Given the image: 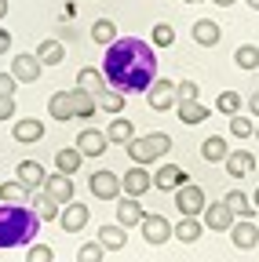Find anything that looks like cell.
<instances>
[{"instance_id": "6da1fadb", "label": "cell", "mask_w": 259, "mask_h": 262, "mask_svg": "<svg viewBox=\"0 0 259 262\" xmlns=\"http://www.w3.org/2000/svg\"><path fill=\"white\" fill-rule=\"evenodd\" d=\"M106 84L121 95H143L157 80V55L139 37H117L103 55Z\"/></svg>"}, {"instance_id": "7a4b0ae2", "label": "cell", "mask_w": 259, "mask_h": 262, "mask_svg": "<svg viewBox=\"0 0 259 262\" xmlns=\"http://www.w3.org/2000/svg\"><path fill=\"white\" fill-rule=\"evenodd\" d=\"M41 229V215L29 204H0V248L33 244Z\"/></svg>"}, {"instance_id": "3957f363", "label": "cell", "mask_w": 259, "mask_h": 262, "mask_svg": "<svg viewBox=\"0 0 259 262\" xmlns=\"http://www.w3.org/2000/svg\"><path fill=\"white\" fill-rule=\"evenodd\" d=\"M124 149H128V157H132L135 164L146 168L150 160H161L172 149V135H165V131H150V135H143V139H132Z\"/></svg>"}, {"instance_id": "277c9868", "label": "cell", "mask_w": 259, "mask_h": 262, "mask_svg": "<svg viewBox=\"0 0 259 262\" xmlns=\"http://www.w3.org/2000/svg\"><path fill=\"white\" fill-rule=\"evenodd\" d=\"M175 208H179V215H186V219H201L205 208H208V196H205L201 186L186 182V186L175 189Z\"/></svg>"}, {"instance_id": "5b68a950", "label": "cell", "mask_w": 259, "mask_h": 262, "mask_svg": "<svg viewBox=\"0 0 259 262\" xmlns=\"http://www.w3.org/2000/svg\"><path fill=\"white\" fill-rule=\"evenodd\" d=\"M172 237H175V226H172L165 215H146V219H143V241H146V244L161 248V244H168Z\"/></svg>"}, {"instance_id": "8992f818", "label": "cell", "mask_w": 259, "mask_h": 262, "mask_svg": "<svg viewBox=\"0 0 259 262\" xmlns=\"http://www.w3.org/2000/svg\"><path fill=\"white\" fill-rule=\"evenodd\" d=\"M146 98H150V106H153L157 113H165V110L179 106V98H175V84H172L168 77H157V80H153V88L146 91Z\"/></svg>"}, {"instance_id": "52a82bcc", "label": "cell", "mask_w": 259, "mask_h": 262, "mask_svg": "<svg viewBox=\"0 0 259 262\" xmlns=\"http://www.w3.org/2000/svg\"><path fill=\"white\" fill-rule=\"evenodd\" d=\"M121 186H124V196H135V201H139L143 193H150V189H153V175L143 168V164H135V168H128V171H124Z\"/></svg>"}, {"instance_id": "ba28073f", "label": "cell", "mask_w": 259, "mask_h": 262, "mask_svg": "<svg viewBox=\"0 0 259 262\" xmlns=\"http://www.w3.org/2000/svg\"><path fill=\"white\" fill-rule=\"evenodd\" d=\"M88 189L99 196V201H113V196H117L124 186H121V175H113V171H106V168H103V171H91Z\"/></svg>"}, {"instance_id": "9c48e42d", "label": "cell", "mask_w": 259, "mask_h": 262, "mask_svg": "<svg viewBox=\"0 0 259 262\" xmlns=\"http://www.w3.org/2000/svg\"><path fill=\"white\" fill-rule=\"evenodd\" d=\"M234 222H237V215L226 208V201H212V204L205 208V226L215 229V233H230Z\"/></svg>"}, {"instance_id": "30bf717a", "label": "cell", "mask_w": 259, "mask_h": 262, "mask_svg": "<svg viewBox=\"0 0 259 262\" xmlns=\"http://www.w3.org/2000/svg\"><path fill=\"white\" fill-rule=\"evenodd\" d=\"M41 70H44V62H41L37 55H15V58H11V77H15L18 84L41 80Z\"/></svg>"}, {"instance_id": "8fae6325", "label": "cell", "mask_w": 259, "mask_h": 262, "mask_svg": "<svg viewBox=\"0 0 259 262\" xmlns=\"http://www.w3.org/2000/svg\"><path fill=\"white\" fill-rule=\"evenodd\" d=\"M44 193L51 196L58 208H66V204H73V179H70V175H62V171H55V175H48Z\"/></svg>"}, {"instance_id": "7c38bea8", "label": "cell", "mask_w": 259, "mask_h": 262, "mask_svg": "<svg viewBox=\"0 0 259 262\" xmlns=\"http://www.w3.org/2000/svg\"><path fill=\"white\" fill-rule=\"evenodd\" d=\"M106 146H110V139H106V131H99V127H84L77 135V149L84 157H103Z\"/></svg>"}, {"instance_id": "4fadbf2b", "label": "cell", "mask_w": 259, "mask_h": 262, "mask_svg": "<svg viewBox=\"0 0 259 262\" xmlns=\"http://www.w3.org/2000/svg\"><path fill=\"white\" fill-rule=\"evenodd\" d=\"M230 241H234V248L252 251V248L259 244V226H255L252 219H237V222L230 226Z\"/></svg>"}, {"instance_id": "5bb4252c", "label": "cell", "mask_w": 259, "mask_h": 262, "mask_svg": "<svg viewBox=\"0 0 259 262\" xmlns=\"http://www.w3.org/2000/svg\"><path fill=\"white\" fill-rule=\"evenodd\" d=\"M15 179H18L26 189H44V182H48V171L41 168V160H18V168H15Z\"/></svg>"}, {"instance_id": "9a60e30c", "label": "cell", "mask_w": 259, "mask_h": 262, "mask_svg": "<svg viewBox=\"0 0 259 262\" xmlns=\"http://www.w3.org/2000/svg\"><path fill=\"white\" fill-rule=\"evenodd\" d=\"M88 219H91V211L84 208V204H66V208H62V215H58V226L62 229H66V233H81V229L88 226Z\"/></svg>"}, {"instance_id": "2e32d148", "label": "cell", "mask_w": 259, "mask_h": 262, "mask_svg": "<svg viewBox=\"0 0 259 262\" xmlns=\"http://www.w3.org/2000/svg\"><path fill=\"white\" fill-rule=\"evenodd\" d=\"M143 219H146V211H143V204L135 201V196H121L117 201V222L128 229V226H143Z\"/></svg>"}, {"instance_id": "e0dca14e", "label": "cell", "mask_w": 259, "mask_h": 262, "mask_svg": "<svg viewBox=\"0 0 259 262\" xmlns=\"http://www.w3.org/2000/svg\"><path fill=\"white\" fill-rule=\"evenodd\" d=\"M48 113H51V120H58V124L73 120V117H77V113H73V95H70V91H55V95L48 98Z\"/></svg>"}, {"instance_id": "ac0fdd59", "label": "cell", "mask_w": 259, "mask_h": 262, "mask_svg": "<svg viewBox=\"0 0 259 262\" xmlns=\"http://www.w3.org/2000/svg\"><path fill=\"white\" fill-rule=\"evenodd\" d=\"M99 244H103L106 251H121V248H128V229H124L121 222H106V226H99Z\"/></svg>"}, {"instance_id": "d6986e66", "label": "cell", "mask_w": 259, "mask_h": 262, "mask_svg": "<svg viewBox=\"0 0 259 262\" xmlns=\"http://www.w3.org/2000/svg\"><path fill=\"white\" fill-rule=\"evenodd\" d=\"M153 186L157 189H179V186H186V171L179 164H161L157 175H153Z\"/></svg>"}, {"instance_id": "ffe728a7", "label": "cell", "mask_w": 259, "mask_h": 262, "mask_svg": "<svg viewBox=\"0 0 259 262\" xmlns=\"http://www.w3.org/2000/svg\"><path fill=\"white\" fill-rule=\"evenodd\" d=\"M77 88H84L88 95H95V98H99L110 84H106V73L103 70H95V66H84V70L77 73Z\"/></svg>"}, {"instance_id": "44dd1931", "label": "cell", "mask_w": 259, "mask_h": 262, "mask_svg": "<svg viewBox=\"0 0 259 262\" xmlns=\"http://www.w3.org/2000/svg\"><path fill=\"white\" fill-rule=\"evenodd\" d=\"M226 171H230V179H245L255 171V157L248 149H234L230 157H226Z\"/></svg>"}, {"instance_id": "7402d4cb", "label": "cell", "mask_w": 259, "mask_h": 262, "mask_svg": "<svg viewBox=\"0 0 259 262\" xmlns=\"http://www.w3.org/2000/svg\"><path fill=\"white\" fill-rule=\"evenodd\" d=\"M190 33H193V40H197L201 48H215V44H219V37H223V33H219V26H215L212 18H197Z\"/></svg>"}, {"instance_id": "603a6c76", "label": "cell", "mask_w": 259, "mask_h": 262, "mask_svg": "<svg viewBox=\"0 0 259 262\" xmlns=\"http://www.w3.org/2000/svg\"><path fill=\"white\" fill-rule=\"evenodd\" d=\"M70 95H73V113H77L81 120H91V117H95V110H99V98L88 95L84 88H73Z\"/></svg>"}, {"instance_id": "cb8c5ba5", "label": "cell", "mask_w": 259, "mask_h": 262, "mask_svg": "<svg viewBox=\"0 0 259 262\" xmlns=\"http://www.w3.org/2000/svg\"><path fill=\"white\" fill-rule=\"evenodd\" d=\"M11 135H15L18 142H41V139H44V124H41V120H33V117L15 120V131H11Z\"/></svg>"}, {"instance_id": "d4e9b609", "label": "cell", "mask_w": 259, "mask_h": 262, "mask_svg": "<svg viewBox=\"0 0 259 262\" xmlns=\"http://www.w3.org/2000/svg\"><path fill=\"white\" fill-rule=\"evenodd\" d=\"M29 208H33V211L41 215V222H48V219H58V215H62V208L51 201V196H48L44 189H37L33 196H29Z\"/></svg>"}, {"instance_id": "484cf974", "label": "cell", "mask_w": 259, "mask_h": 262, "mask_svg": "<svg viewBox=\"0 0 259 262\" xmlns=\"http://www.w3.org/2000/svg\"><path fill=\"white\" fill-rule=\"evenodd\" d=\"M106 139L113 142V146H128L135 139V127H132V120H124V117H113V124L106 127Z\"/></svg>"}, {"instance_id": "4316f807", "label": "cell", "mask_w": 259, "mask_h": 262, "mask_svg": "<svg viewBox=\"0 0 259 262\" xmlns=\"http://www.w3.org/2000/svg\"><path fill=\"white\" fill-rule=\"evenodd\" d=\"M81 164H84V153L73 146V149H58L55 153V171H62V175H70L73 179V171L81 168Z\"/></svg>"}, {"instance_id": "83f0119b", "label": "cell", "mask_w": 259, "mask_h": 262, "mask_svg": "<svg viewBox=\"0 0 259 262\" xmlns=\"http://www.w3.org/2000/svg\"><path fill=\"white\" fill-rule=\"evenodd\" d=\"M223 201H226V208H230L237 219H255V204L248 201V196H245L241 189H230V193L223 196Z\"/></svg>"}, {"instance_id": "f1b7e54d", "label": "cell", "mask_w": 259, "mask_h": 262, "mask_svg": "<svg viewBox=\"0 0 259 262\" xmlns=\"http://www.w3.org/2000/svg\"><path fill=\"white\" fill-rule=\"evenodd\" d=\"M201 229H205V222L201 219H179L175 222V241H183V244H193V241H201Z\"/></svg>"}, {"instance_id": "f546056e", "label": "cell", "mask_w": 259, "mask_h": 262, "mask_svg": "<svg viewBox=\"0 0 259 262\" xmlns=\"http://www.w3.org/2000/svg\"><path fill=\"white\" fill-rule=\"evenodd\" d=\"M175 113H179L183 124H201V120H208V106H205V102H179Z\"/></svg>"}, {"instance_id": "4dcf8cb0", "label": "cell", "mask_w": 259, "mask_h": 262, "mask_svg": "<svg viewBox=\"0 0 259 262\" xmlns=\"http://www.w3.org/2000/svg\"><path fill=\"white\" fill-rule=\"evenodd\" d=\"M26 186L18 182V179H11V182H0V204H26Z\"/></svg>"}, {"instance_id": "1f68e13d", "label": "cell", "mask_w": 259, "mask_h": 262, "mask_svg": "<svg viewBox=\"0 0 259 262\" xmlns=\"http://www.w3.org/2000/svg\"><path fill=\"white\" fill-rule=\"evenodd\" d=\"M234 62H237V70H245V73L259 70V48H255V44H241V48L234 51Z\"/></svg>"}, {"instance_id": "d6a6232c", "label": "cell", "mask_w": 259, "mask_h": 262, "mask_svg": "<svg viewBox=\"0 0 259 262\" xmlns=\"http://www.w3.org/2000/svg\"><path fill=\"white\" fill-rule=\"evenodd\" d=\"M37 58L44 66H58L62 58H66V48H62L58 40H44V44H37Z\"/></svg>"}, {"instance_id": "836d02e7", "label": "cell", "mask_w": 259, "mask_h": 262, "mask_svg": "<svg viewBox=\"0 0 259 262\" xmlns=\"http://www.w3.org/2000/svg\"><path fill=\"white\" fill-rule=\"evenodd\" d=\"M201 157H205V160H226V157H230V149H226V139H223V135L205 139V142H201Z\"/></svg>"}, {"instance_id": "e575fe53", "label": "cell", "mask_w": 259, "mask_h": 262, "mask_svg": "<svg viewBox=\"0 0 259 262\" xmlns=\"http://www.w3.org/2000/svg\"><path fill=\"white\" fill-rule=\"evenodd\" d=\"M91 40L110 48V44L117 40V26H113V18H99V22H95V26H91Z\"/></svg>"}, {"instance_id": "d590c367", "label": "cell", "mask_w": 259, "mask_h": 262, "mask_svg": "<svg viewBox=\"0 0 259 262\" xmlns=\"http://www.w3.org/2000/svg\"><path fill=\"white\" fill-rule=\"evenodd\" d=\"M99 110H106V113H113V117H117V113L124 110V95H121V91H113V88H106V91L99 95Z\"/></svg>"}, {"instance_id": "8d00e7d4", "label": "cell", "mask_w": 259, "mask_h": 262, "mask_svg": "<svg viewBox=\"0 0 259 262\" xmlns=\"http://www.w3.org/2000/svg\"><path fill=\"white\" fill-rule=\"evenodd\" d=\"M215 110L226 113V117H237V113H241V95H237V91H223L219 102H215Z\"/></svg>"}, {"instance_id": "74e56055", "label": "cell", "mask_w": 259, "mask_h": 262, "mask_svg": "<svg viewBox=\"0 0 259 262\" xmlns=\"http://www.w3.org/2000/svg\"><path fill=\"white\" fill-rule=\"evenodd\" d=\"M103 255H106V248L99 241H88L77 248V262H103Z\"/></svg>"}, {"instance_id": "f35d334b", "label": "cell", "mask_w": 259, "mask_h": 262, "mask_svg": "<svg viewBox=\"0 0 259 262\" xmlns=\"http://www.w3.org/2000/svg\"><path fill=\"white\" fill-rule=\"evenodd\" d=\"M153 44H157V48H172V44H175V29H172L168 22H157V26H153Z\"/></svg>"}, {"instance_id": "ab89813d", "label": "cell", "mask_w": 259, "mask_h": 262, "mask_svg": "<svg viewBox=\"0 0 259 262\" xmlns=\"http://www.w3.org/2000/svg\"><path fill=\"white\" fill-rule=\"evenodd\" d=\"M230 135H237V139H248V135H255V124L248 120V117H230Z\"/></svg>"}, {"instance_id": "60d3db41", "label": "cell", "mask_w": 259, "mask_h": 262, "mask_svg": "<svg viewBox=\"0 0 259 262\" xmlns=\"http://www.w3.org/2000/svg\"><path fill=\"white\" fill-rule=\"evenodd\" d=\"M26 262H55V248H48V244L26 248Z\"/></svg>"}, {"instance_id": "b9f144b4", "label": "cell", "mask_w": 259, "mask_h": 262, "mask_svg": "<svg viewBox=\"0 0 259 262\" xmlns=\"http://www.w3.org/2000/svg\"><path fill=\"white\" fill-rule=\"evenodd\" d=\"M197 95H201V88L193 80H179L175 84V98H179V102H197Z\"/></svg>"}, {"instance_id": "7bdbcfd3", "label": "cell", "mask_w": 259, "mask_h": 262, "mask_svg": "<svg viewBox=\"0 0 259 262\" xmlns=\"http://www.w3.org/2000/svg\"><path fill=\"white\" fill-rule=\"evenodd\" d=\"M15 84H18V80H15L11 73H0V95H4V98L15 95Z\"/></svg>"}, {"instance_id": "ee69618b", "label": "cell", "mask_w": 259, "mask_h": 262, "mask_svg": "<svg viewBox=\"0 0 259 262\" xmlns=\"http://www.w3.org/2000/svg\"><path fill=\"white\" fill-rule=\"evenodd\" d=\"M11 117H15V98L0 95V120H11Z\"/></svg>"}, {"instance_id": "f6af8a7d", "label": "cell", "mask_w": 259, "mask_h": 262, "mask_svg": "<svg viewBox=\"0 0 259 262\" xmlns=\"http://www.w3.org/2000/svg\"><path fill=\"white\" fill-rule=\"evenodd\" d=\"M8 48H11V33H8L4 26H0V55H4Z\"/></svg>"}, {"instance_id": "bcb514c9", "label": "cell", "mask_w": 259, "mask_h": 262, "mask_svg": "<svg viewBox=\"0 0 259 262\" xmlns=\"http://www.w3.org/2000/svg\"><path fill=\"white\" fill-rule=\"evenodd\" d=\"M248 110H252V117H259V91L248 98Z\"/></svg>"}, {"instance_id": "7dc6e473", "label": "cell", "mask_w": 259, "mask_h": 262, "mask_svg": "<svg viewBox=\"0 0 259 262\" xmlns=\"http://www.w3.org/2000/svg\"><path fill=\"white\" fill-rule=\"evenodd\" d=\"M212 4H219V8H230V4H237V0H212Z\"/></svg>"}, {"instance_id": "c3c4849f", "label": "cell", "mask_w": 259, "mask_h": 262, "mask_svg": "<svg viewBox=\"0 0 259 262\" xmlns=\"http://www.w3.org/2000/svg\"><path fill=\"white\" fill-rule=\"evenodd\" d=\"M8 15V0H0V18H4Z\"/></svg>"}, {"instance_id": "681fc988", "label": "cell", "mask_w": 259, "mask_h": 262, "mask_svg": "<svg viewBox=\"0 0 259 262\" xmlns=\"http://www.w3.org/2000/svg\"><path fill=\"white\" fill-rule=\"evenodd\" d=\"M245 4H248L252 11H259V0H245Z\"/></svg>"}, {"instance_id": "f907efd6", "label": "cell", "mask_w": 259, "mask_h": 262, "mask_svg": "<svg viewBox=\"0 0 259 262\" xmlns=\"http://www.w3.org/2000/svg\"><path fill=\"white\" fill-rule=\"evenodd\" d=\"M252 204H255V211H259V189H255V196H252Z\"/></svg>"}, {"instance_id": "816d5d0a", "label": "cell", "mask_w": 259, "mask_h": 262, "mask_svg": "<svg viewBox=\"0 0 259 262\" xmlns=\"http://www.w3.org/2000/svg\"><path fill=\"white\" fill-rule=\"evenodd\" d=\"M183 4H201V0H183Z\"/></svg>"}, {"instance_id": "f5cc1de1", "label": "cell", "mask_w": 259, "mask_h": 262, "mask_svg": "<svg viewBox=\"0 0 259 262\" xmlns=\"http://www.w3.org/2000/svg\"><path fill=\"white\" fill-rule=\"evenodd\" d=\"M255 139H259V127H255Z\"/></svg>"}]
</instances>
